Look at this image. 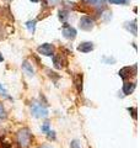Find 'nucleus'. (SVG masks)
<instances>
[{"mask_svg": "<svg viewBox=\"0 0 140 148\" xmlns=\"http://www.w3.org/2000/svg\"><path fill=\"white\" fill-rule=\"evenodd\" d=\"M17 143L20 148H29L32 142V133L29 128H21L17 132Z\"/></svg>", "mask_w": 140, "mask_h": 148, "instance_id": "obj_1", "label": "nucleus"}, {"mask_svg": "<svg viewBox=\"0 0 140 148\" xmlns=\"http://www.w3.org/2000/svg\"><path fill=\"white\" fill-rule=\"evenodd\" d=\"M31 111H32V115H33L35 117H37V119L48 116V110H47L46 108H43L42 105H39V104H33L32 105Z\"/></svg>", "mask_w": 140, "mask_h": 148, "instance_id": "obj_2", "label": "nucleus"}, {"mask_svg": "<svg viewBox=\"0 0 140 148\" xmlns=\"http://www.w3.org/2000/svg\"><path fill=\"white\" fill-rule=\"evenodd\" d=\"M79 26H80V29L84 30V31H91L93 29V26H95V21H93V18L88 17V16H82L80 18V22H79Z\"/></svg>", "mask_w": 140, "mask_h": 148, "instance_id": "obj_3", "label": "nucleus"}, {"mask_svg": "<svg viewBox=\"0 0 140 148\" xmlns=\"http://www.w3.org/2000/svg\"><path fill=\"white\" fill-rule=\"evenodd\" d=\"M54 46L52 43H43L38 46V48H37V51H38V53L42 54V56H47V57H50V56L54 54Z\"/></svg>", "mask_w": 140, "mask_h": 148, "instance_id": "obj_4", "label": "nucleus"}, {"mask_svg": "<svg viewBox=\"0 0 140 148\" xmlns=\"http://www.w3.org/2000/svg\"><path fill=\"white\" fill-rule=\"evenodd\" d=\"M67 58L63 54H53V66L57 69H63L67 67Z\"/></svg>", "mask_w": 140, "mask_h": 148, "instance_id": "obj_5", "label": "nucleus"}, {"mask_svg": "<svg viewBox=\"0 0 140 148\" xmlns=\"http://www.w3.org/2000/svg\"><path fill=\"white\" fill-rule=\"evenodd\" d=\"M63 36L65 37V38H68V40H74L76 37V30L74 29V27L71 26H69L68 24H64L63 25Z\"/></svg>", "mask_w": 140, "mask_h": 148, "instance_id": "obj_6", "label": "nucleus"}, {"mask_svg": "<svg viewBox=\"0 0 140 148\" xmlns=\"http://www.w3.org/2000/svg\"><path fill=\"white\" fill-rule=\"evenodd\" d=\"M22 71H23V73H25L27 77H30V78H33L35 77L33 67H32V64L29 61H27V59H25V61L22 62Z\"/></svg>", "mask_w": 140, "mask_h": 148, "instance_id": "obj_7", "label": "nucleus"}, {"mask_svg": "<svg viewBox=\"0 0 140 148\" xmlns=\"http://www.w3.org/2000/svg\"><path fill=\"white\" fill-rule=\"evenodd\" d=\"M93 48H95V46H93L92 42H81L77 46V51L81 53H88L93 51Z\"/></svg>", "mask_w": 140, "mask_h": 148, "instance_id": "obj_8", "label": "nucleus"}, {"mask_svg": "<svg viewBox=\"0 0 140 148\" xmlns=\"http://www.w3.org/2000/svg\"><path fill=\"white\" fill-rule=\"evenodd\" d=\"M74 83H75V86L79 92L82 91V74L76 73L75 77H74Z\"/></svg>", "mask_w": 140, "mask_h": 148, "instance_id": "obj_9", "label": "nucleus"}, {"mask_svg": "<svg viewBox=\"0 0 140 148\" xmlns=\"http://www.w3.org/2000/svg\"><path fill=\"white\" fill-rule=\"evenodd\" d=\"M135 89V83H129V82H125L123 84V92L125 95H129L132 94Z\"/></svg>", "mask_w": 140, "mask_h": 148, "instance_id": "obj_10", "label": "nucleus"}, {"mask_svg": "<svg viewBox=\"0 0 140 148\" xmlns=\"http://www.w3.org/2000/svg\"><path fill=\"white\" fill-rule=\"evenodd\" d=\"M130 73H132V68L130 67H124V68H122L119 71V77L122 78L123 80H125L127 78L130 77Z\"/></svg>", "mask_w": 140, "mask_h": 148, "instance_id": "obj_11", "label": "nucleus"}, {"mask_svg": "<svg viewBox=\"0 0 140 148\" xmlns=\"http://www.w3.org/2000/svg\"><path fill=\"white\" fill-rule=\"evenodd\" d=\"M82 1L88 4V5H96V6H99V5H103L107 0H82Z\"/></svg>", "mask_w": 140, "mask_h": 148, "instance_id": "obj_12", "label": "nucleus"}, {"mask_svg": "<svg viewBox=\"0 0 140 148\" xmlns=\"http://www.w3.org/2000/svg\"><path fill=\"white\" fill-rule=\"evenodd\" d=\"M36 24H37L36 20H31V21H27L26 22V27L29 29L30 32H32V34H33L35 30H36Z\"/></svg>", "mask_w": 140, "mask_h": 148, "instance_id": "obj_13", "label": "nucleus"}, {"mask_svg": "<svg viewBox=\"0 0 140 148\" xmlns=\"http://www.w3.org/2000/svg\"><path fill=\"white\" fill-rule=\"evenodd\" d=\"M129 25H132V26H127V29L132 32L134 36H137V34H138V32H137V20H133L132 24L129 22Z\"/></svg>", "mask_w": 140, "mask_h": 148, "instance_id": "obj_14", "label": "nucleus"}, {"mask_svg": "<svg viewBox=\"0 0 140 148\" xmlns=\"http://www.w3.org/2000/svg\"><path fill=\"white\" fill-rule=\"evenodd\" d=\"M69 17V11L68 10H60L59 11V18L62 21H65Z\"/></svg>", "mask_w": 140, "mask_h": 148, "instance_id": "obj_15", "label": "nucleus"}, {"mask_svg": "<svg viewBox=\"0 0 140 148\" xmlns=\"http://www.w3.org/2000/svg\"><path fill=\"white\" fill-rule=\"evenodd\" d=\"M111 4H116V5H127L129 0H108Z\"/></svg>", "mask_w": 140, "mask_h": 148, "instance_id": "obj_16", "label": "nucleus"}, {"mask_svg": "<svg viewBox=\"0 0 140 148\" xmlns=\"http://www.w3.org/2000/svg\"><path fill=\"white\" fill-rule=\"evenodd\" d=\"M0 119H6V111H5V108H4L3 103L0 101Z\"/></svg>", "mask_w": 140, "mask_h": 148, "instance_id": "obj_17", "label": "nucleus"}, {"mask_svg": "<svg viewBox=\"0 0 140 148\" xmlns=\"http://www.w3.org/2000/svg\"><path fill=\"white\" fill-rule=\"evenodd\" d=\"M0 95L1 96H4V98H6V99H11L10 96L7 95V91H6V89L3 86V84H0Z\"/></svg>", "mask_w": 140, "mask_h": 148, "instance_id": "obj_18", "label": "nucleus"}, {"mask_svg": "<svg viewBox=\"0 0 140 148\" xmlns=\"http://www.w3.org/2000/svg\"><path fill=\"white\" fill-rule=\"evenodd\" d=\"M70 148H81V147L79 145L77 140H74V141H71V143H70Z\"/></svg>", "mask_w": 140, "mask_h": 148, "instance_id": "obj_19", "label": "nucleus"}, {"mask_svg": "<svg viewBox=\"0 0 140 148\" xmlns=\"http://www.w3.org/2000/svg\"><path fill=\"white\" fill-rule=\"evenodd\" d=\"M42 131L46 132V133L49 131V123H48V122H46V123L43 125V126H42Z\"/></svg>", "mask_w": 140, "mask_h": 148, "instance_id": "obj_20", "label": "nucleus"}, {"mask_svg": "<svg viewBox=\"0 0 140 148\" xmlns=\"http://www.w3.org/2000/svg\"><path fill=\"white\" fill-rule=\"evenodd\" d=\"M128 110L130 111V112H132L133 117H134V119H137V109H135V108H129Z\"/></svg>", "mask_w": 140, "mask_h": 148, "instance_id": "obj_21", "label": "nucleus"}, {"mask_svg": "<svg viewBox=\"0 0 140 148\" xmlns=\"http://www.w3.org/2000/svg\"><path fill=\"white\" fill-rule=\"evenodd\" d=\"M47 1H48V4H49L50 6H54V5H57L60 0H47Z\"/></svg>", "mask_w": 140, "mask_h": 148, "instance_id": "obj_22", "label": "nucleus"}, {"mask_svg": "<svg viewBox=\"0 0 140 148\" xmlns=\"http://www.w3.org/2000/svg\"><path fill=\"white\" fill-rule=\"evenodd\" d=\"M47 136H48L49 140H50V138H52V140H54V138H55V135H54L53 131H48V132H47Z\"/></svg>", "mask_w": 140, "mask_h": 148, "instance_id": "obj_23", "label": "nucleus"}, {"mask_svg": "<svg viewBox=\"0 0 140 148\" xmlns=\"http://www.w3.org/2000/svg\"><path fill=\"white\" fill-rule=\"evenodd\" d=\"M1 148H11V146L9 143H3L1 145Z\"/></svg>", "mask_w": 140, "mask_h": 148, "instance_id": "obj_24", "label": "nucleus"}, {"mask_svg": "<svg viewBox=\"0 0 140 148\" xmlns=\"http://www.w3.org/2000/svg\"><path fill=\"white\" fill-rule=\"evenodd\" d=\"M3 61H4V57H3V54L0 53V62H3Z\"/></svg>", "mask_w": 140, "mask_h": 148, "instance_id": "obj_25", "label": "nucleus"}, {"mask_svg": "<svg viewBox=\"0 0 140 148\" xmlns=\"http://www.w3.org/2000/svg\"><path fill=\"white\" fill-rule=\"evenodd\" d=\"M41 148H52V147H50V146H42Z\"/></svg>", "mask_w": 140, "mask_h": 148, "instance_id": "obj_26", "label": "nucleus"}, {"mask_svg": "<svg viewBox=\"0 0 140 148\" xmlns=\"http://www.w3.org/2000/svg\"><path fill=\"white\" fill-rule=\"evenodd\" d=\"M31 1H32V3H38L39 0H31Z\"/></svg>", "mask_w": 140, "mask_h": 148, "instance_id": "obj_27", "label": "nucleus"}]
</instances>
